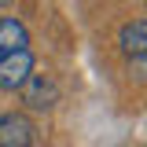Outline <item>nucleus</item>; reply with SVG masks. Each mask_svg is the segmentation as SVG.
<instances>
[{
  "label": "nucleus",
  "mask_w": 147,
  "mask_h": 147,
  "mask_svg": "<svg viewBox=\"0 0 147 147\" xmlns=\"http://www.w3.org/2000/svg\"><path fill=\"white\" fill-rule=\"evenodd\" d=\"M22 48H30L26 26H22L15 15H4V18H0V59L11 55V52H22Z\"/></svg>",
  "instance_id": "39448f33"
},
{
  "label": "nucleus",
  "mask_w": 147,
  "mask_h": 147,
  "mask_svg": "<svg viewBox=\"0 0 147 147\" xmlns=\"http://www.w3.org/2000/svg\"><path fill=\"white\" fill-rule=\"evenodd\" d=\"M18 92H22V103L30 110H52L59 103V85H55V77H48V74H30Z\"/></svg>",
  "instance_id": "f257e3e1"
},
{
  "label": "nucleus",
  "mask_w": 147,
  "mask_h": 147,
  "mask_svg": "<svg viewBox=\"0 0 147 147\" xmlns=\"http://www.w3.org/2000/svg\"><path fill=\"white\" fill-rule=\"evenodd\" d=\"M118 44L129 59H147V18H136V22H125L121 33H118Z\"/></svg>",
  "instance_id": "20e7f679"
},
{
  "label": "nucleus",
  "mask_w": 147,
  "mask_h": 147,
  "mask_svg": "<svg viewBox=\"0 0 147 147\" xmlns=\"http://www.w3.org/2000/svg\"><path fill=\"white\" fill-rule=\"evenodd\" d=\"M30 74H33V55H30V48L4 55L0 59V92H18Z\"/></svg>",
  "instance_id": "7ed1b4c3"
},
{
  "label": "nucleus",
  "mask_w": 147,
  "mask_h": 147,
  "mask_svg": "<svg viewBox=\"0 0 147 147\" xmlns=\"http://www.w3.org/2000/svg\"><path fill=\"white\" fill-rule=\"evenodd\" d=\"M37 140V125L18 114V110H7L0 114V147H33Z\"/></svg>",
  "instance_id": "f03ea898"
},
{
  "label": "nucleus",
  "mask_w": 147,
  "mask_h": 147,
  "mask_svg": "<svg viewBox=\"0 0 147 147\" xmlns=\"http://www.w3.org/2000/svg\"><path fill=\"white\" fill-rule=\"evenodd\" d=\"M7 4H15V0H0V7H7Z\"/></svg>",
  "instance_id": "423d86ee"
}]
</instances>
